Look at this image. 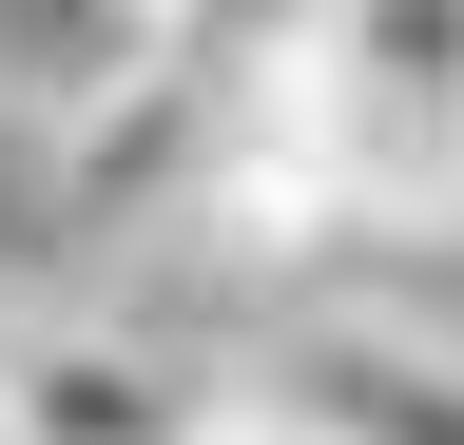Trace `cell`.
Returning <instances> with one entry per match:
<instances>
[{"instance_id":"1","label":"cell","mask_w":464,"mask_h":445,"mask_svg":"<svg viewBox=\"0 0 464 445\" xmlns=\"http://www.w3.org/2000/svg\"><path fill=\"white\" fill-rule=\"evenodd\" d=\"M0 387H20V445H194L232 407L194 329H136V310H0Z\"/></svg>"},{"instance_id":"2","label":"cell","mask_w":464,"mask_h":445,"mask_svg":"<svg viewBox=\"0 0 464 445\" xmlns=\"http://www.w3.org/2000/svg\"><path fill=\"white\" fill-rule=\"evenodd\" d=\"M271 387L329 445H464V329H406V310H310L271 349Z\"/></svg>"},{"instance_id":"3","label":"cell","mask_w":464,"mask_h":445,"mask_svg":"<svg viewBox=\"0 0 464 445\" xmlns=\"http://www.w3.org/2000/svg\"><path fill=\"white\" fill-rule=\"evenodd\" d=\"M39 233H78L58 213V136H39V97H0V252H39Z\"/></svg>"},{"instance_id":"4","label":"cell","mask_w":464,"mask_h":445,"mask_svg":"<svg viewBox=\"0 0 464 445\" xmlns=\"http://www.w3.org/2000/svg\"><path fill=\"white\" fill-rule=\"evenodd\" d=\"M194 445H329V426H310V407H290V387H271V368H232V407H213Z\"/></svg>"},{"instance_id":"5","label":"cell","mask_w":464,"mask_h":445,"mask_svg":"<svg viewBox=\"0 0 464 445\" xmlns=\"http://www.w3.org/2000/svg\"><path fill=\"white\" fill-rule=\"evenodd\" d=\"M0 445H20V387H0Z\"/></svg>"}]
</instances>
